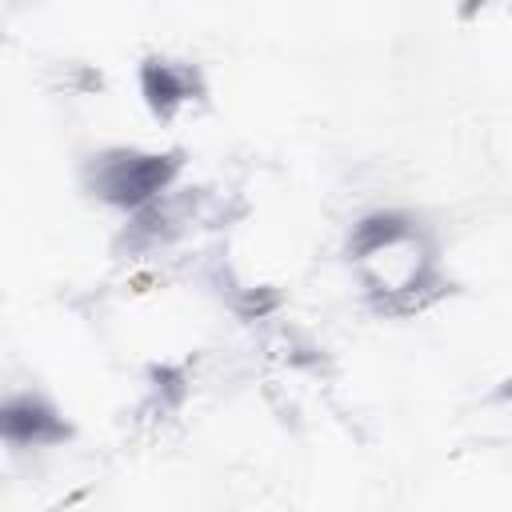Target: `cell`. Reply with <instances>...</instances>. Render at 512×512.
I'll return each mask as SVG.
<instances>
[{
  "mask_svg": "<svg viewBox=\"0 0 512 512\" xmlns=\"http://www.w3.org/2000/svg\"><path fill=\"white\" fill-rule=\"evenodd\" d=\"M180 176V156L176 152H144V148H104L88 160L84 168V188L120 208V212H148L156 200L172 188Z\"/></svg>",
  "mask_w": 512,
  "mask_h": 512,
  "instance_id": "1",
  "label": "cell"
},
{
  "mask_svg": "<svg viewBox=\"0 0 512 512\" xmlns=\"http://www.w3.org/2000/svg\"><path fill=\"white\" fill-rule=\"evenodd\" d=\"M72 420L44 392H8L0 408V436L8 448H56L72 440Z\"/></svg>",
  "mask_w": 512,
  "mask_h": 512,
  "instance_id": "2",
  "label": "cell"
},
{
  "mask_svg": "<svg viewBox=\"0 0 512 512\" xmlns=\"http://www.w3.org/2000/svg\"><path fill=\"white\" fill-rule=\"evenodd\" d=\"M140 96L152 108L156 120H172L180 108H188L200 96V76L184 60L168 56H148L140 64Z\"/></svg>",
  "mask_w": 512,
  "mask_h": 512,
  "instance_id": "3",
  "label": "cell"
}]
</instances>
